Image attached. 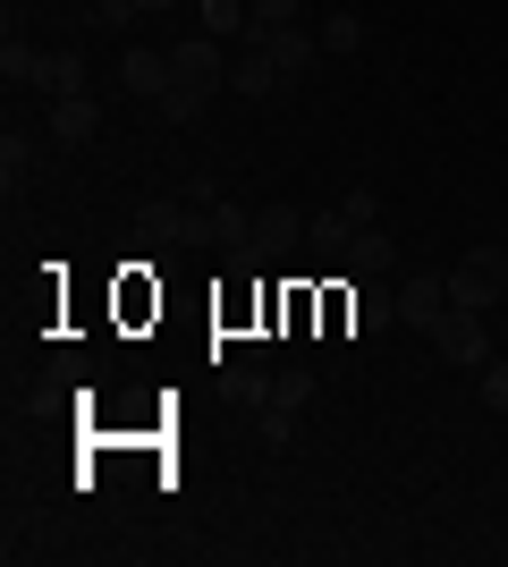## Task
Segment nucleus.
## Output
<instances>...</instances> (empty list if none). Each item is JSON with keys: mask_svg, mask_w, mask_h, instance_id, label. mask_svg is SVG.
I'll return each mask as SVG.
<instances>
[{"mask_svg": "<svg viewBox=\"0 0 508 567\" xmlns=\"http://www.w3.org/2000/svg\"><path fill=\"white\" fill-rule=\"evenodd\" d=\"M500 297H508V255H500V246H466V255L449 262V306L491 313Z\"/></svg>", "mask_w": 508, "mask_h": 567, "instance_id": "1", "label": "nucleus"}, {"mask_svg": "<svg viewBox=\"0 0 508 567\" xmlns=\"http://www.w3.org/2000/svg\"><path fill=\"white\" fill-rule=\"evenodd\" d=\"M433 348L449 355V364H466V373H484V364H491V313L449 306V313H440V331H433Z\"/></svg>", "mask_w": 508, "mask_h": 567, "instance_id": "2", "label": "nucleus"}, {"mask_svg": "<svg viewBox=\"0 0 508 567\" xmlns=\"http://www.w3.org/2000/svg\"><path fill=\"white\" fill-rule=\"evenodd\" d=\"M169 69H178V85L220 94V85H229V43H220V34H187V43L169 51Z\"/></svg>", "mask_w": 508, "mask_h": 567, "instance_id": "3", "label": "nucleus"}, {"mask_svg": "<svg viewBox=\"0 0 508 567\" xmlns=\"http://www.w3.org/2000/svg\"><path fill=\"white\" fill-rule=\"evenodd\" d=\"M440 313H449V271H407L398 280V322H415V331L433 339Z\"/></svg>", "mask_w": 508, "mask_h": 567, "instance_id": "4", "label": "nucleus"}, {"mask_svg": "<svg viewBox=\"0 0 508 567\" xmlns=\"http://www.w3.org/2000/svg\"><path fill=\"white\" fill-rule=\"evenodd\" d=\"M169 85H178L169 51H120V94H136V102H162Z\"/></svg>", "mask_w": 508, "mask_h": 567, "instance_id": "5", "label": "nucleus"}, {"mask_svg": "<svg viewBox=\"0 0 508 567\" xmlns=\"http://www.w3.org/2000/svg\"><path fill=\"white\" fill-rule=\"evenodd\" d=\"M263 51H271V69H280V85H297L322 60V34L314 25H280V34H263Z\"/></svg>", "mask_w": 508, "mask_h": 567, "instance_id": "6", "label": "nucleus"}, {"mask_svg": "<svg viewBox=\"0 0 508 567\" xmlns=\"http://www.w3.org/2000/svg\"><path fill=\"white\" fill-rule=\"evenodd\" d=\"M229 94H246V102L280 94V69H271V51H263V43H238V51H229Z\"/></svg>", "mask_w": 508, "mask_h": 567, "instance_id": "7", "label": "nucleus"}, {"mask_svg": "<svg viewBox=\"0 0 508 567\" xmlns=\"http://www.w3.org/2000/svg\"><path fill=\"white\" fill-rule=\"evenodd\" d=\"M51 136L85 153V144L102 136V102H94V94H69V102H51Z\"/></svg>", "mask_w": 508, "mask_h": 567, "instance_id": "8", "label": "nucleus"}, {"mask_svg": "<svg viewBox=\"0 0 508 567\" xmlns=\"http://www.w3.org/2000/svg\"><path fill=\"white\" fill-rule=\"evenodd\" d=\"M348 271L356 280H382V271H398V237L373 220V229H356V246H348Z\"/></svg>", "mask_w": 508, "mask_h": 567, "instance_id": "9", "label": "nucleus"}, {"mask_svg": "<svg viewBox=\"0 0 508 567\" xmlns=\"http://www.w3.org/2000/svg\"><path fill=\"white\" fill-rule=\"evenodd\" d=\"M255 246H263V255H297V246H305V213L263 204V213H255Z\"/></svg>", "mask_w": 508, "mask_h": 567, "instance_id": "10", "label": "nucleus"}, {"mask_svg": "<svg viewBox=\"0 0 508 567\" xmlns=\"http://www.w3.org/2000/svg\"><path fill=\"white\" fill-rule=\"evenodd\" d=\"M187 229H195L187 195H153V204H145V237H153V246H187Z\"/></svg>", "mask_w": 508, "mask_h": 567, "instance_id": "11", "label": "nucleus"}, {"mask_svg": "<svg viewBox=\"0 0 508 567\" xmlns=\"http://www.w3.org/2000/svg\"><path fill=\"white\" fill-rule=\"evenodd\" d=\"M220 399H229V406H263V399H271L263 355H246V364H220Z\"/></svg>", "mask_w": 508, "mask_h": 567, "instance_id": "12", "label": "nucleus"}, {"mask_svg": "<svg viewBox=\"0 0 508 567\" xmlns=\"http://www.w3.org/2000/svg\"><path fill=\"white\" fill-rule=\"evenodd\" d=\"M305 246H314V255H331V262H348V246H356V220H348V213L331 204V213H314V220H305Z\"/></svg>", "mask_w": 508, "mask_h": 567, "instance_id": "13", "label": "nucleus"}, {"mask_svg": "<svg viewBox=\"0 0 508 567\" xmlns=\"http://www.w3.org/2000/svg\"><path fill=\"white\" fill-rule=\"evenodd\" d=\"M34 85H43L51 102L85 94V60H76V51H43V69H34Z\"/></svg>", "mask_w": 508, "mask_h": 567, "instance_id": "14", "label": "nucleus"}, {"mask_svg": "<svg viewBox=\"0 0 508 567\" xmlns=\"http://www.w3.org/2000/svg\"><path fill=\"white\" fill-rule=\"evenodd\" d=\"M204 9V34H220V43H246V0H195Z\"/></svg>", "mask_w": 508, "mask_h": 567, "instance_id": "15", "label": "nucleus"}, {"mask_svg": "<svg viewBox=\"0 0 508 567\" xmlns=\"http://www.w3.org/2000/svg\"><path fill=\"white\" fill-rule=\"evenodd\" d=\"M204 102H212V94H204V85H169V94L153 102V111H162L169 127H195V118H204Z\"/></svg>", "mask_w": 508, "mask_h": 567, "instance_id": "16", "label": "nucleus"}, {"mask_svg": "<svg viewBox=\"0 0 508 567\" xmlns=\"http://www.w3.org/2000/svg\"><path fill=\"white\" fill-rule=\"evenodd\" d=\"M314 34H322V51H364V18H356V9H331Z\"/></svg>", "mask_w": 508, "mask_h": 567, "instance_id": "17", "label": "nucleus"}, {"mask_svg": "<svg viewBox=\"0 0 508 567\" xmlns=\"http://www.w3.org/2000/svg\"><path fill=\"white\" fill-rule=\"evenodd\" d=\"M34 69H43V51L9 34V43H0V76H9V85H34Z\"/></svg>", "mask_w": 508, "mask_h": 567, "instance_id": "18", "label": "nucleus"}, {"mask_svg": "<svg viewBox=\"0 0 508 567\" xmlns=\"http://www.w3.org/2000/svg\"><path fill=\"white\" fill-rule=\"evenodd\" d=\"M297 415H305V406H289V399H263V415H255V424H263V441H271V450H289Z\"/></svg>", "mask_w": 508, "mask_h": 567, "instance_id": "19", "label": "nucleus"}, {"mask_svg": "<svg viewBox=\"0 0 508 567\" xmlns=\"http://www.w3.org/2000/svg\"><path fill=\"white\" fill-rule=\"evenodd\" d=\"M25 169H34V136H18V127H9V136H0V178L18 187Z\"/></svg>", "mask_w": 508, "mask_h": 567, "instance_id": "20", "label": "nucleus"}, {"mask_svg": "<svg viewBox=\"0 0 508 567\" xmlns=\"http://www.w3.org/2000/svg\"><path fill=\"white\" fill-rule=\"evenodd\" d=\"M484 406H491V415H508V355H491V364H484Z\"/></svg>", "mask_w": 508, "mask_h": 567, "instance_id": "21", "label": "nucleus"}, {"mask_svg": "<svg viewBox=\"0 0 508 567\" xmlns=\"http://www.w3.org/2000/svg\"><path fill=\"white\" fill-rule=\"evenodd\" d=\"M339 213L356 220V229H373V220H382V195H364V187H356V195H348V204H339Z\"/></svg>", "mask_w": 508, "mask_h": 567, "instance_id": "22", "label": "nucleus"}, {"mask_svg": "<svg viewBox=\"0 0 508 567\" xmlns=\"http://www.w3.org/2000/svg\"><path fill=\"white\" fill-rule=\"evenodd\" d=\"M145 9H153V18H162V9H178V0H136V18H145Z\"/></svg>", "mask_w": 508, "mask_h": 567, "instance_id": "23", "label": "nucleus"}]
</instances>
